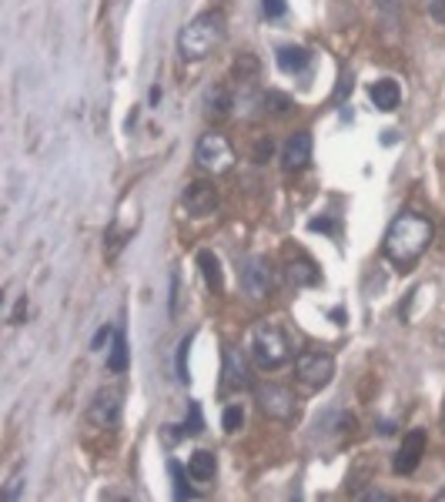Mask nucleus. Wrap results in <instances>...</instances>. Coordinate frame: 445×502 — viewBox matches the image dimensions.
<instances>
[{"mask_svg": "<svg viewBox=\"0 0 445 502\" xmlns=\"http://www.w3.org/2000/svg\"><path fill=\"white\" fill-rule=\"evenodd\" d=\"M114 339H118V331H114V329H101V331H98V335H94L91 349H94V351H101L104 345H111Z\"/></svg>", "mask_w": 445, "mask_h": 502, "instance_id": "21", "label": "nucleus"}, {"mask_svg": "<svg viewBox=\"0 0 445 502\" xmlns=\"http://www.w3.org/2000/svg\"><path fill=\"white\" fill-rule=\"evenodd\" d=\"M288 355H292V345H288V339H285L282 329L264 325V329L254 331L252 359L258 361L262 369H278V365H285V361H288Z\"/></svg>", "mask_w": 445, "mask_h": 502, "instance_id": "3", "label": "nucleus"}, {"mask_svg": "<svg viewBox=\"0 0 445 502\" xmlns=\"http://www.w3.org/2000/svg\"><path fill=\"white\" fill-rule=\"evenodd\" d=\"M422 452H425V432L415 429L409 432L402 439V449H398V455H395V472L398 476H409V472H415V465L422 462Z\"/></svg>", "mask_w": 445, "mask_h": 502, "instance_id": "9", "label": "nucleus"}, {"mask_svg": "<svg viewBox=\"0 0 445 502\" xmlns=\"http://www.w3.org/2000/svg\"><path fill=\"white\" fill-rule=\"evenodd\" d=\"M288 275H292L295 285H315V281H318V271H315V265L308 258H302L298 265H292Z\"/></svg>", "mask_w": 445, "mask_h": 502, "instance_id": "17", "label": "nucleus"}, {"mask_svg": "<svg viewBox=\"0 0 445 502\" xmlns=\"http://www.w3.org/2000/svg\"><path fill=\"white\" fill-rule=\"evenodd\" d=\"M368 98H372L375 108L388 114V110L398 108V100H402V90H398V84H395V80L382 78V80H375L372 88H368Z\"/></svg>", "mask_w": 445, "mask_h": 502, "instance_id": "11", "label": "nucleus"}, {"mask_svg": "<svg viewBox=\"0 0 445 502\" xmlns=\"http://www.w3.org/2000/svg\"><path fill=\"white\" fill-rule=\"evenodd\" d=\"M108 369H111V371H124V369H128V341H124L121 331H118V339H114V349H111V359H108Z\"/></svg>", "mask_w": 445, "mask_h": 502, "instance_id": "18", "label": "nucleus"}, {"mask_svg": "<svg viewBox=\"0 0 445 502\" xmlns=\"http://www.w3.org/2000/svg\"><path fill=\"white\" fill-rule=\"evenodd\" d=\"M242 281H244V291H248L252 298H264V295L272 291V285H274V275H272L268 258H252L248 261V268H244Z\"/></svg>", "mask_w": 445, "mask_h": 502, "instance_id": "7", "label": "nucleus"}, {"mask_svg": "<svg viewBox=\"0 0 445 502\" xmlns=\"http://www.w3.org/2000/svg\"><path fill=\"white\" fill-rule=\"evenodd\" d=\"M285 168L288 171H302L308 161H312V134L308 131H298V134H292L288 138V144H285Z\"/></svg>", "mask_w": 445, "mask_h": 502, "instance_id": "10", "label": "nucleus"}, {"mask_svg": "<svg viewBox=\"0 0 445 502\" xmlns=\"http://www.w3.org/2000/svg\"><path fill=\"white\" fill-rule=\"evenodd\" d=\"M264 17H282L285 14V0H262Z\"/></svg>", "mask_w": 445, "mask_h": 502, "instance_id": "23", "label": "nucleus"}, {"mask_svg": "<svg viewBox=\"0 0 445 502\" xmlns=\"http://www.w3.org/2000/svg\"><path fill=\"white\" fill-rule=\"evenodd\" d=\"M214 472H218V462H214L212 452H194L191 459H188V476H191L194 482H212Z\"/></svg>", "mask_w": 445, "mask_h": 502, "instance_id": "14", "label": "nucleus"}, {"mask_svg": "<svg viewBox=\"0 0 445 502\" xmlns=\"http://www.w3.org/2000/svg\"><path fill=\"white\" fill-rule=\"evenodd\" d=\"M258 405H262V412L268 419H278V422L295 419V412H298L295 395L288 389H282V385H264V389H258Z\"/></svg>", "mask_w": 445, "mask_h": 502, "instance_id": "6", "label": "nucleus"}, {"mask_svg": "<svg viewBox=\"0 0 445 502\" xmlns=\"http://www.w3.org/2000/svg\"><path fill=\"white\" fill-rule=\"evenodd\" d=\"M224 385L228 389H244L248 385V365H244V359H242V351L238 349H228V359H224Z\"/></svg>", "mask_w": 445, "mask_h": 502, "instance_id": "13", "label": "nucleus"}, {"mask_svg": "<svg viewBox=\"0 0 445 502\" xmlns=\"http://www.w3.org/2000/svg\"><path fill=\"white\" fill-rule=\"evenodd\" d=\"M202 268L204 278H208V288L222 291V265H218V258H214L212 251H202Z\"/></svg>", "mask_w": 445, "mask_h": 502, "instance_id": "16", "label": "nucleus"}, {"mask_svg": "<svg viewBox=\"0 0 445 502\" xmlns=\"http://www.w3.org/2000/svg\"><path fill=\"white\" fill-rule=\"evenodd\" d=\"M244 425V409L242 405H228L224 409V432H238Z\"/></svg>", "mask_w": 445, "mask_h": 502, "instance_id": "20", "label": "nucleus"}, {"mask_svg": "<svg viewBox=\"0 0 445 502\" xmlns=\"http://www.w3.org/2000/svg\"><path fill=\"white\" fill-rule=\"evenodd\" d=\"M308 60H312V54L305 47H282L278 50V68L285 70V74H302L305 68H308Z\"/></svg>", "mask_w": 445, "mask_h": 502, "instance_id": "15", "label": "nucleus"}, {"mask_svg": "<svg viewBox=\"0 0 445 502\" xmlns=\"http://www.w3.org/2000/svg\"><path fill=\"white\" fill-rule=\"evenodd\" d=\"M432 17L445 20V0H432Z\"/></svg>", "mask_w": 445, "mask_h": 502, "instance_id": "24", "label": "nucleus"}, {"mask_svg": "<svg viewBox=\"0 0 445 502\" xmlns=\"http://www.w3.org/2000/svg\"><path fill=\"white\" fill-rule=\"evenodd\" d=\"M184 208L191 211L194 218H204L218 208V188L208 184V181H194L191 188L184 191Z\"/></svg>", "mask_w": 445, "mask_h": 502, "instance_id": "8", "label": "nucleus"}, {"mask_svg": "<svg viewBox=\"0 0 445 502\" xmlns=\"http://www.w3.org/2000/svg\"><path fill=\"white\" fill-rule=\"evenodd\" d=\"M295 371H298V379H302L305 385L322 389L335 375V359L328 351H302V355L295 359Z\"/></svg>", "mask_w": 445, "mask_h": 502, "instance_id": "5", "label": "nucleus"}, {"mask_svg": "<svg viewBox=\"0 0 445 502\" xmlns=\"http://www.w3.org/2000/svg\"><path fill=\"white\" fill-rule=\"evenodd\" d=\"M171 476H174V496H178V499H194V496H198V492L188 486V479H184L181 465H171Z\"/></svg>", "mask_w": 445, "mask_h": 502, "instance_id": "19", "label": "nucleus"}, {"mask_svg": "<svg viewBox=\"0 0 445 502\" xmlns=\"http://www.w3.org/2000/svg\"><path fill=\"white\" fill-rule=\"evenodd\" d=\"M118 412H121V395L118 392H101L94 399V409H91V419L98 425H114L118 422Z\"/></svg>", "mask_w": 445, "mask_h": 502, "instance_id": "12", "label": "nucleus"}, {"mask_svg": "<svg viewBox=\"0 0 445 502\" xmlns=\"http://www.w3.org/2000/svg\"><path fill=\"white\" fill-rule=\"evenodd\" d=\"M439 502H445V489H442V492H439Z\"/></svg>", "mask_w": 445, "mask_h": 502, "instance_id": "26", "label": "nucleus"}, {"mask_svg": "<svg viewBox=\"0 0 445 502\" xmlns=\"http://www.w3.org/2000/svg\"><path fill=\"white\" fill-rule=\"evenodd\" d=\"M362 499H378V502H392V496H385V492H362Z\"/></svg>", "mask_w": 445, "mask_h": 502, "instance_id": "25", "label": "nucleus"}, {"mask_svg": "<svg viewBox=\"0 0 445 502\" xmlns=\"http://www.w3.org/2000/svg\"><path fill=\"white\" fill-rule=\"evenodd\" d=\"M194 161H198V164H202L208 174H224V171H232L234 168L232 141L224 138V134H218V131H212V134H202L198 148H194Z\"/></svg>", "mask_w": 445, "mask_h": 502, "instance_id": "4", "label": "nucleus"}, {"mask_svg": "<svg viewBox=\"0 0 445 502\" xmlns=\"http://www.w3.org/2000/svg\"><path fill=\"white\" fill-rule=\"evenodd\" d=\"M432 238H435L432 221L425 218V214H419V211H402V214L388 225V231H385L382 251L395 268H412L415 261L429 251Z\"/></svg>", "mask_w": 445, "mask_h": 502, "instance_id": "1", "label": "nucleus"}, {"mask_svg": "<svg viewBox=\"0 0 445 502\" xmlns=\"http://www.w3.org/2000/svg\"><path fill=\"white\" fill-rule=\"evenodd\" d=\"M21 486H24V476L21 472H14L11 482H7V489H4V499H17V496H21Z\"/></svg>", "mask_w": 445, "mask_h": 502, "instance_id": "22", "label": "nucleus"}, {"mask_svg": "<svg viewBox=\"0 0 445 502\" xmlns=\"http://www.w3.org/2000/svg\"><path fill=\"white\" fill-rule=\"evenodd\" d=\"M224 37H228V20H224V14L208 10V14H198V17L178 34V50H181L184 60H204L212 50L222 47Z\"/></svg>", "mask_w": 445, "mask_h": 502, "instance_id": "2", "label": "nucleus"}]
</instances>
